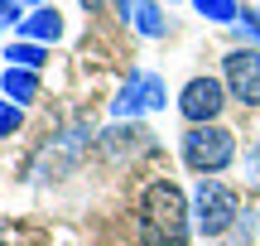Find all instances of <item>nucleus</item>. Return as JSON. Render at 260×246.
I'll list each match as a JSON object with an SVG mask.
<instances>
[{"label":"nucleus","instance_id":"obj_1","mask_svg":"<svg viewBox=\"0 0 260 246\" xmlns=\"http://www.w3.org/2000/svg\"><path fill=\"white\" fill-rule=\"evenodd\" d=\"M193 232V208L174 179H154L140 193V246H183Z\"/></svg>","mask_w":260,"mask_h":246},{"label":"nucleus","instance_id":"obj_2","mask_svg":"<svg viewBox=\"0 0 260 246\" xmlns=\"http://www.w3.org/2000/svg\"><path fill=\"white\" fill-rule=\"evenodd\" d=\"M241 222V198L236 189H226L222 179H198V193H193V227L203 241H217Z\"/></svg>","mask_w":260,"mask_h":246},{"label":"nucleus","instance_id":"obj_3","mask_svg":"<svg viewBox=\"0 0 260 246\" xmlns=\"http://www.w3.org/2000/svg\"><path fill=\"white\" fill-rule=\"evenodd\" d=\"M178 150H183V164L193 174H222L226 164L236 160V135L222 131V126H188L183 140H178Z\"/></svg>","mask_w":260,"mask_h":246},{"label":"nucleus","instance_id":"obj_4","mask_svg":"<svg viewBox=\"0 0 260 246\" xmlns=\"http://www.w3.org/2000/svg\"><path fill=\"white\" fill-rule=\"evenodd\" d=\"M226 82L222 77H193V82H183V92H178V111H183L188 126H212L217 116H222L226 106Z\"/></svg>","mask_w":260,"mask_h":246},{"label":"nucleus","instance_id":"obj_5","mask_svg":"<svg viewBox=\"0 0 260 246\" xmlns=\"http://www.w3.org/2000/svg\"><path fill=\"white\" fill-rule=\"evenodd\" d=\"M159 106H169L164 82H159L154 73H130V82L116 92V102H111V116L116 121H135V116L159 111Z\"/></svg>","mask_w":260,"mask_h":246},{"label":"nucleus","instance_id":"obj_6","mask_svg":"<svg viewBox=\"0 0 260 246\" xmlns=\"http://www.w3.org/2000/svg\"><path fill=\"white\" fill-rule=\"evenodd\" d=\"M222 82L232 92V102L260 106V48H232L222 58Z\"/></svg>","mask_w":260,"mask_h":246},{"label":"nucleus","instance_id":"obj_7","mask_svg":"<svg viewBox=\"0 0 260 246\" xmlns=\"http://www.w3.org/2000/svg\"><path fill=\"white\" fill-rule=\"evenodd\" d=\"M82 140H87V126H77L73 135H63V140H48L44 150H39V160H34V179L39 183H48V179H63L68 169H73V160L82 155Z\"/></svg>","mask_w":260,"mask_h":246},{"label":"nucleus","instance_id":"obj_8","mask_svg":"<svg viewBox=\"0 0 260 246\" xmlns=\"http://www.w3.org/2000/svg\"><path fill=\"white\" fill-rule=\"evenodd\" d=\"M116 10H121L125 24H135L140 39H164L169 34V19H164V10L154 0H116Z\"/></svg>","mask_w":260,"mask_h":246},{"label":"nucleus","instance_id":"obj_9","mask_svg":"<svg viewBox=\"0 0 260 246\" xmlns=\"http://www.w3.org/2000/svg\"><path fill=\"white\" fill-rule=\"evenodd\" d=\"M15 34L29 39V44H58V39H63V15H58L53 5H39V10L24 15V24H19Z\"/></svg>","mask_w":260,"mask_h":246},{"label":"nucleus","instance_id":"obj_10","mask_svg":"<svg viewBox=\"0 0 260 246\" xmlns=\"http://www.w3.org/2000/svg\"><path fill=\"white\" fill-rule=\"evenodd\" d=\"M0 92H5V102H15V106L34 102L39 97V73L34 68H5V73H0Z\"/></svg>","mask_w":260,"mask_h":246},{"label":"nucleus","instance_id":"obj_11","mask_svg":"<svg viewBox=\"0 0 260 246\" xmlns=\"http://www.w3.org/2000/svg\"><path fill=\"white\" fill-rule=\"evenodd\" d=\"M140 140H149V135H145V131H140V126H135V121H130V126L121 121V126H111V131H106V135H102V150H106V155H111V160H121V155H125V145H130V150H140Z\"/></svg>","mask_w":260,"mask_h":246},{"label":"nucleus","instance_id":"obj_12","mask_svg":"<svg viewBox=\"0 0 260 246\" xmlns=\"http://www.w3.org/2000/svg\"><path fill=\"white\" fill-rule=\"evenodd\" d=\"M5 63L10 68H44V44H29V39H15V44L5 48Z\"/></svg>","mask_w":260,"mask_h":246},{"label":"nucleus","instance_id":"obj_13","mask_svg":"<svg viewBox=\"0 0 260 246\" xmlns=\"http://www.w3.org/2000/svg\"><path fill=\"white\" fill-rule=\"evenodd\" d=\"M193 10L203 19H212V24H236L241 19V5L236 0H193Z\"/></svg>","mask_w":260,"mask_h":246},{"label":"nucleus","instance_id":"obj_14","mask_svg":"<svg viewBox=\"0 0 260 246\" xmlns=\"http://www.w3.org/2000/svg\"><path fill=\"white\" fill-rule=\"evenodd\" d=\"M236 34H246L251 44H260V10L255 5H241V24H232Z\"/></svg>","mask_w":260,"mask_h":246},{"label":"nucleus","instance_id":"obj_15","mask_svg":"<svg viewBox=\"0 0 260 246\" xmlns=\"http://www.w3.org/2000/svg\"><path fill=\"white\" fill-rule=\"evenodd\" d=\"M19 126H24V111L15 102H0V135H15Z\"/></svg>","mask_w":260,"mask_h":246},{"label":"nucleus","instance_id":"obj_16","mask_svg":"<svg viewBox=\"0 0 260 246\" xmlns=\"http://www.w3.org/2000/svg\"><path fill=\"white\" fill-rule=\"evenodd\" d=\"M10 24H24V15H19V0H0V29H10Z\"/></svg>","mask_w":260,"mask_h":246},{"label":"nucleus","instance_id":"obj_17","mask_svg":"<svg viewBox=\"0 0 260 246\" xmlns=\"http://www.w3.org/2000/svg\"><path fill=\"white\" fill-rule=\"evenodd\" d=\"M246 179L260 183V145H251V150H246Z\"/></svg>","mask_w":260,"mask_h":246},{"label":"nucleus","instance_id":"obj_18","mask_svg":"<svg viewBox=\"0 0 260 246\" xmlns=\"http://www.w3.org/2000/svg\"><path fill=\"white\" fill-rule=\"evenodd\" d=\"M207 246H251L246 237H217V241H207Z\"/></svg>","mask_w":260,"mask_h":246},{"label":"nucleus","instance_id":"obj_19","mask_svg":"<svg viewBox=\"0 0 260 246\" xmlns=\"http://www.w3.org/2000/svg\"><path fill=\"white\" fill-rule=\"evenodd\" d=\"M82 5H87V10H102V5H106V0H82Z\"/></svg>","mask_w":260,"mask_h":246},{"label":"nucleus","instance_id":"obj_20","mask_svg":"<svg viewBox=\"0 0 260 246\" xmlns=\"http://www.w3.org/2000/svg\"><path fill=\"white\" fill-rule=\"evenodd\" d=\"M19 5H34V10H39V5H44V0H19Z\"/></svg>","mask_w":260,"mask_h":246},{"label":"nucleus","instance_id":"obj_21","mask_svg":"<svg viewBox=\"0 0 260 246\" xmlns=\"http://www.w3.org/2000/svg\"><path fill=\"white\" fill-rule=\"evenodd\" d=\"M0 246H5V241H0Z\"/></svg>","mask_w":260,"mask_h":246}]
</instances>
